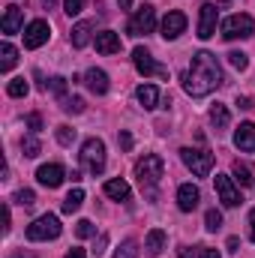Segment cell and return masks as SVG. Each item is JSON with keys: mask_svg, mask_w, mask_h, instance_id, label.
Here are the masks:
<instances>
[{"mask_svg": "<svg viewBox=\"0 0 255 258\" xmlns=\"http://www.w3.org/2000/svg\"><path fill=\"white\" fill-rule=\"evenodd\" d=\"M219 84H222V66L216 60V54H210V51L192 54L189 69L183 72V90L198 99V96L213 93Z\"/></svg>", "mask_w": 255, "mask_h": 258, "instance_id": "cell-1", "label": "cell"}, {"mask_svg": "<svg viewBox=\"0 0 255 258\" xmlns=\"http://www.w3.org/2000/svg\"><path fill=\"white\" fill-rule=\"evenodd\" d=\"M162 174H165V162L156 153H144L135 162V177H138L141 189L147 192V198H156V183L162 180Z\"/></svg>", "mask_w": 255, "mask_h": 258, "instance_id": "cell-2", "label": "cell"}, {"mask_svg": "<svg viewBox=\"0 0 255 258\" xmlns=\"http://www.w3.org/2000/svg\"><path fill=\"white\" fill-rule=\"evenodd\" d=\"M60 231H63L60 219H57L54 213H45V216H39V219H33V222L27 225V240H33V243H39V240H54V237H60Z\"/></svg>", "mask_w": 255, "mask_h": 258, "instance_id": "cell-3", "label": "cell"}, {"mask_svg": "<svg viewBox=\"0 0 255 258\" xmlns=\"http://www.w3.org/2000/svg\"><path fill=\"white\" fill-rule=\"evenodd\" d=\"M180 159H183V165L189 168L195 177H207L210 171H213V153L210 150H201V147H183L180 150Z\"/></svg>", "mask_w": 255, "mask_h": 258, "instance_id": "cell-4", "label": "cell"}, {"mask_svg": "<svg viewBox=\"0 0 255 258\" xmlns=\"http://www.w3.org/2000/svg\"><path fill=\"white\" fill-rule=\"evenodd\" d=\"M81 165H84L93 177L105 171V144H102L99 138H87V141L81 144Z\"/></svg>", "mask_w": 255, "mask_h": 258, "instance_id": "cell-5", "label": "cell"}, {"mask_svg": "<svg viewBox=\"0 0 255 258\" xmlns=\"http://www.w3.org/2000/svg\"><path fill=\"white\" fill-rule=\"evenodd\" d=\"M255 30V21L249 15H228L225 21H222V36L228 39V42H234V39H249Z\"/></svg>", "mask_w": 255, "mask_h": 258, "instance_id": "cell-6", "label": "cell"}, {"mask_svg": "<svg viewBox=\"0 0 255 258\" xmlns=\"http://www.w3.org/2000/svg\"><path fill=\"white\" fill-rule=\"evenodd\" d=\"M153 27H156V9H153L150 3L138 6V9H135V15H132V21H129V36L153 33Z\"/></svg>", "mask_w": 255, "mask_h": 258, "instance_id": "cell-7", "label": "cell"}, {"mask_svg": "<svg viewBox=\"0 0 255 258\" xmlns=\"http://www.w3.org/2000/svg\"><path fill=\"white\" fill-rule=\"evenodd\" d=\"M132 63H135V69H138L144 78H150V75H156V78H168V69H165L162 63H156L153 54H150L147 48H141V45L132 51Z\"/></svg>", "mask_w": 255, "mask_h": 258, "instance_id": "cell-8", "label": "cell"}, {"mask_svg": "<svg viewBox=\"0 0 255 258\" xmlns=\"http://www.w3.org/2000/svg\"><path fill=\"white\" fill-rule=\"evenodd\" d=\"M24 48H39V45H45L48 42V36H51V27H48V21H42V18H36V21H30L27 27H24Z\"/></svg>", "mask_w": 255, "mask_h": 258, "instance_id": "cell-9", "label": "cell"}, {"mask_svg": "<svg viewBox=\"0 0 255 258\" xmlns=\"http://www.w3.org/2000/svg\"><path fill=\"white\" fill-rule=\"evenodd\" d=\"M183 30H186V15H183V12L174 9V12H168V15L162 18V39H165V42H174Z\"/></svg>", "mask_w": 255, "mask_h": 258, "instance_id": "cell-10", "label": "cell"}, {"mask_svg": "<svg viewBox=\"0 0 255 258\" xmlns=\"http://www.w3.org/2000/svg\"><path fill=\"white\" fill-rule=\"evenodd\" d=\"M63 177H66V171H63V165H57V162H48V165L36 168V180L42 186H48V189H57L63 183Z\"/></svg>", "mask_w": 255, "mask_h": 258, "instance_id": "cell-11", "label": "cell"}, {"mask_svg": "<svg viewBox=\"0 0 255 258\" xmlns=\"http://www.w3.org/2000/svg\"><path fill=\"white\" fill-rule=\"evenodd\" d=\"M216 33V6L204 3L198 9V39H210Z\"/></svg>", "mask_w": 255, "mask_h": 258, "instance_id": "cell-12", "label": "cell"}, {"mask_svg": "<svg viewBox=\"0 0 255 258\" xmlns=\"http://www.w3.org/2000/svg\"><path fill=\"white\" fill-rule=\"evenodd\" d=\"M216 195H219V201L225 207H237L240 204V192L234 189V183H231L228 174H216Z\"/></svg>", "mask_w": 255, "mask_h": 258, "instance_id": "cell-13", "label": "cell"}, {"mask_svg": "<svg viewBox=\"0 0 255 258\" xmlns=\"http://www.w3.org/2000/svg\"><path fill=\"white\" fill-rule=\"evenodd\" d=\"M21 24H24V15H21V6H15V3H9L6 6V12H3V21H0V30L3 33H18L21 30Z\"/></svg>", "mask_w": 255, "mask_h": 258, "instance_id": "cell-14", "label": "cell"}, {"mask_svg": "<svg viewBox=\"0 0 255 258\" xmlns=\"http://www.w3.org/2000/svg\"><path fill=\"white\" fill-rule=\"evenodd\" d=\"M87 87H90V93H96V96H102V93H108V75H105V69H87L84 72V78H81Z\"/></svg>", "mask_w": 255, "mask_h": 258, "instance_id": "cell-15", "label": "cell"}, {"mask_svg": "<svg viewBox=\"0 0 255 258\" xmlns=\"http://www.w3.org/2000/svg\"><path fill=\"white\" fill-rule=\"evenodd\" d=\"M198 201H201V192H198V186H192V183H183V186L177 189V207H180L183 213H192V210L198 207Z\"/></svg>", "mask_w": 255, "mask_h": 258, "instance_id": "cell-16", "label": "cell"}, {"mask_svg": "<svg viewBox=\"0 0 255 258\" xmlns=\"http://www.w3.org/2000/svg\"><path fill=\"white\" fill-rule=\"evenodd\" d=\"M120 33H114V30H102V33H96V51L99 54H117L120 51Z\"/></svg>", "mask_w": 255, "mask_h": 258, "instance_id": "cell-17", "label": "cell"}, {"mask_svg": "<svg viewBox=\"0 0 255 258\" xmlns=\"http://www.w3.org/2000/svg\"><path fill=\"white\" fill-rule=\"evenodd\" d=\"M234 147L237 150H246V153H255V123H240V129L234 132Z\"/></svg>", "mask_w": 255, "mask_h": 258, "instance_id": "cell-18", "label": "cell"}, {"mask_svg": "<svg viewBox=\"0 0 255 258\" xmlns=\"http://www.w3.org/2000/svg\"><path fill=\"white\" fill-rule=\"evenodd\" d=\"M135 99H138V105H141V108H147V111H150V108H156V105H159V90H156L153 84H141V87L135 90Z\"/></svg>", "mask_w": 255, "mask_h": 258, "instance_id": "cell-19", "label": "cell"}, {"mask_svg": "<svg viewBox=\"0 0 255 258\" xmlns=\"http://www.w3.org/2000/svg\"><path fill=\"white\" fill-rule=\"evenodd\" d=\"M144 249H147L150 258L162 255V249H165V231H162V228H153V231L144 237Z\"/></svg>", "mask_w": 255, "mask_h": 258, "instance_id": "cell-20", "label": "cell"}, {"mask_svg": "<svg viewBox=\"0 0 255 258\" xmlns=\"http://www.w3.org/2000/svg\"><path fill=\"white\" fill-rule=\"evenodd\" d=\"M90 33H93V21H78V24L72 27V33H69V39H72L75 48H84V45L90 42Z\"/></svg>", "mask_w": 255, "mask_h": 258, "instance_id": "cell-21", "label": "cell"}, {"mask_svg": "<svg viewBox=\"0 0 255 258\" xmlns=\"http://www.w3.org/2000/svg\"><path fill=\"white\" fill-rule=\"evenodd\" d=\"M105 195L114 198V201H126L129 198V183L126 180H108V183H105Z\"/></svg>", "mask_w": 255, "mask_h": 258, "instance_id": "cell-22", "label": "cell"}, {"mask_svg": "<svg viewBox=\"0 0 255 258\" xmlns=\"http://www.w3.org/2000/svg\"><path fill=\"white\" fill-rule=\"evenodd\" d=\"M210 123L216 126V132H219V129H225V126H228V123H231V114H228V108L216 102V105L210 108Z\"/></svg>", "mask_w": 255, "mask_h": 258, "instance_id": "cell-23", "label": "cell"}, {"mask_svg": "<svg viewBox=\"0 0 255 258\" xmlns=\"http://www.w3.org/2000/svg\"><path fill=\"white\" fill-rule=\"evenodd\" d=\"M231 174H234V180L243 186V189H249L255 180H252V171H249V165H243V162H234L231 165Z\"/></svg>", "mask_w": 255, "mask_h": 258, "instance_id": "cell-24", "label": "cell"}, {"mask_svg": "<svg viewBox=\"0 0 255 258\" xmlns=\"http://www.w3.org/2000/svg\"><path fill=\"white\" fill-rule=\"evenodd\" d=\"M15 60H18V51H15L9 42H3V45H0V69L9 72V69L15 66Z\"/></svg>", "mask_w": 255, "mask_h": 258, "instance_id": "cell-25", "label": "cell"}, {"mask_svg": "<svg viewBox=\"0 0 255 258\" xmlns=\"http://www.w3.org/2000/svg\"><path fill=\"white\" fill-rule=\"evenodd\" d=\"M39 150H42V144H39V138H36V132H30L24 141H21V153L27 156V159H36L39 156Z\"/></svg>", "mask_w": 255, "mask_h": 258, "instance_id": "cell-26", "label": "cell"}, {"mask_svg": "<svg viewBox=\"0 0 255 258\" xmlns=\"http://www.w3.org/2000/svg\"><path fill=\"white\" fill-rule=\"evenodd\" d=\"M81 204H84V189H72V192L63 198V213H75Z\"/></svg>", "mask_w": 255, "mask_h": 258, "instance_id": "cell-27", "label": "cell"}, {"mask_svg": "<svg viewBox=\"0 0 255 258\" xmlns=\"http://www.w3.org/2000/svg\"><path fill=\"white\" fill-rule=\"evenodd\" d=\"M27 90H30V84H27L24 78H12V81L6 84V93H9L12 99H21V96H27Z\"/></svg>", "mask_w": 255, "mask_h": 258, "instance_id": "cell-28", "label": "cell"}, {"mask_svg": "<svg viewBox=\"0 0 255 258\" xmlns=\"http://www.w3.org/2000/svg\"><path fill=\"white\" fill-rule=\"evenodd\" d=\"M60 108H63L66 114H81L84 111V99L81 96H63L60 99Z\"/></svg>", "mask_w": 255, "mask_h": 258, "instance_id": "cell-29", "label": "cell"}, {"mask_svg": "<svg viewBox=\"0 0 255 258\" xmlns=\"http://www.w3.org/2000/svg\"><path fill=\"white\" fill-rule=\"evenodd\" d=\"M111 258H138V243H135V240H123Z\"/></svg>", "mask_w": 255, "mask_h": 258, "instance_id": "cell-30", "label": "cell"}, {"mask_svg": "<svg viewBox=\"0 0 255 258\" xmlns=\"http://www.w3.org/2000/svg\"><path fill=\"white\" fill-rule=\"evenodd\" d=\"M225 57H228V63L234 66V69H240V72L249 66V54H243V51H228Z\"/></svg>", "mask_w": 255, "mask_h": 258, "instance_id": "cell-31", "label": "cell"}, {"mask_svg": "<svg viewBox=\"0 0 255 258\" xmlns=\"http://www.w3.org/2000/svg\"><path fill=\"white\" fill-rule=\"evenodd\" d=\"M219 225H222V213H219V210H207V213H204V228H207V231H216Z\"/></svg>", "mask_w": 255, "mask_h": 258, "instance_id": "cell-32", "label": "cell"}, {"mask_svg": "<svg viewBox=\"0 0 255 258\" xmlns=\"http://www.w3.org/2000/svg\"><path fill=\"white\" fill-rule=\"evenodd\" d=\"M75 234L84 240V237H93V234H96V228H93V222H90V219H78V222H75Z\"/></svg>", "mask_w": 255, "mask_h": 258, "instance_id": "cell-33", "label": "cell"}, {"mask_svg": "<svg viewBox=\"0 0 255 258\" xmlns=\"http://www.w3.org/2000/svg\"><path fill=\"white\" fill-rule=\"evenodd\" d=\"M12 201H15V204H21V207H30V204L36 201V192H33V189H18Z\"/></svg>", "mask_w": 255, "mask_h": 258, "instance_id": "cell-34", "label": "cell"}, {"mask_svg": "<svg viewBox=\"0 0 255 258\" xmlns=\"http://www.w3.org/2000/svg\"><path fill=\"white\" fill-rule=\"evenodd\" d=\"M48 87H51V93H57V96L63 99V93H66V78H60V75H54V78H51V81L45 84V90H48Z\"/></svg>", "mask_w": 255, "mask_h": 258, "instance_id": "cell-35", "label": "cell"}, {"mask_svg": "<svg viewBox=\"0 0 255 258\" xmlns=\"http://www.w3.org/2000/svg\"><path fill=\"white\" fill-rule=\"evenodd\" d=\"M57 141H60L63 147H69V144L75 141V129L72 126H57Z\"/></svg>", "mask_w": 255, "mask_h": 258, "instance_id": "cell-36", "label": "cell"}, {"mask_svg": "<svg viewBox=\"0 0 255 258\" xmlns=\"http://www.w3.org/2000/svg\"><path fill=\"white\" fill-rule=\"evenodd\" d=\"M84 9V0H63V12L66 15H78Z\"/></svg>", "mask_w": 255, "mask_h": 258, "instance_id": "cell-37", "label": "cell"}, {"mask_svg": "<svg viewBox=\"0 0 255 258\" xmlns=\"http://www.w3.org/2000/svg\"><path fill=\"white\" fill-rule=\"evenodd\" d=\"M27 126H30V132H39L42 129V117L39 114H27Z\"/></svg>", "mask_w": 255, "mask_h": 258, "instance_id": "cell-38", "label": "cell"}, {"mask_svg": "<svg viewBox=\"0 0 255 258\" xmlns=\"http://www.w3.org/2000/svg\"><path fill=\"white\" fill-rule=\"evenodd\" d=\"M117 141H120V147H123V150H132V135H129V132H120V135H117Z\"/></svg>", "mask_w": 255, "mask_h": 258, "instance_id": "cell-39", "label": "cell"}, {"mask_svg": "<svg viewBox=\"0 0 255 258\" xmlns=\"http://www.w3.org/2000/svg\"><path fill=\"white\" fill-rule=\"evenodd\" d=\"M198 258H219V252L210 246H198Z\"/></svg>", "mask_w": 255, "mask_h": 258, "instance_id": "cell-40", "label": "cell"}, {"mask_svg": "<svg viewBox=\"0 0 255 258\" xmlns=\"http://www.w3.org/2000/svg\"><path fill=\"white\" fill-rule=\"evenodd\" d=\"M249 237H252V243H255V207H252V213H249Z\"/></svg>", "mask_w": 255, "mask_h": 258, "instance_id": "cell-41", "label": "cell"}, {"mask_svg": "<svg viewBox=\"0 0 255 258\" xmlns=\"http://www.w3.org/2000/svg\"><path fill=\"white\" fill-rule=\"evenodd\" d=\"M63 258H87V252H84V249H72V252H66Z\"/></svg>", "mask_w": 255, "mask_h": 258, "instance_id": "cell-42", "label": "cell"}, {"mask_svg": "<svg viewBox=\"0 0 255 258\" xmlns=\"http://www.w3.org/2000/svg\"><path fill=\"white\" fill-rule=\"evenodd\" d=\"M237 105H240V108H252V99H249V96H240Z\"/></svg>", "mask_w": 255, "mask_h": 258, "instance_id": "cell-43", "label": "cell"}, {"mask_svg": "<svg viewBox=\"0 0 255 258\" xmlns=\"http://www.w3.org/2000/svg\"><path fill=\"white\" fill-rule=\"evenodd\" d=\"M228 249L237 252V249H240V240H237V237H228Z\"/></svg>", "mask_w": 255, "mask_h": 258, "instance_id": "cell-44", "label": "cell"}, {"mask_svg": "<svg viewBox=\"0 0 255 258\" xmlns=\"http://www.w3.org/2000/svg\"><path fill=\"white\" fill-rule=\"evenodd\" d=\"M177 258H195V252H192L189 246H183V249H180V252H177Z\"/></svg>", "mask_w": 255, "mask_h": 258, "instance_id": "cell-45", "label": "cell"}, {"mask_svg": "<svg viewBox=\"0 0 255 258\" xmlns=\"http://www.w3.org/2000/svg\"><path fill=\"white\" fill-rule=\"evenodd\" d=\"M9 222H12V219H9V207H6V210H3V231H9Z\"/></svg>", "mask_w": 255, "mask_h": 258, "instance_id": "cell-46", "label": "cell"}, {"mask_svg": "<svg viewBox=\"0 0 255 258\" xmlns=\"http://www.w3.org/2000/svg\"><path fill=\"white\" fill-rule=\"evenodd\" d=\"M102 246H105V237H99V243H96V249H93V255H102V252H105Z\"/></svg>", "mask_w": 255, "mask_h": 258, "instance_id": "cell-47", "label": "cell"}, {"mask_svg": "<svg viewBox=\"0 0 255 258\" xmlns=\"http://www.w3.org/2000/svg\"><path fill=\"white\" fill-rule=\"evenodd\" d=\"M120 6H123V9H129V6H132V0H120Z\"/></svg>", "mask_w": 255, "mask_h": 258, "instance_id": "cell-48", "label": "cell"}, {"mask_svg": "<svg viewBox=\"0 0 255 258\" xmlns=\"http://www.w3.org/2000/svg\"><path fill=\"white\" fill-rule=\"evenodd\" d=\"M42 3H45V6H48V9H51V6H54V0H42Z\"/></svg>", "mask_w": 255, "mask_h": 258, "instance_id": "cell-49", "label": "cell"}]
</instances>
